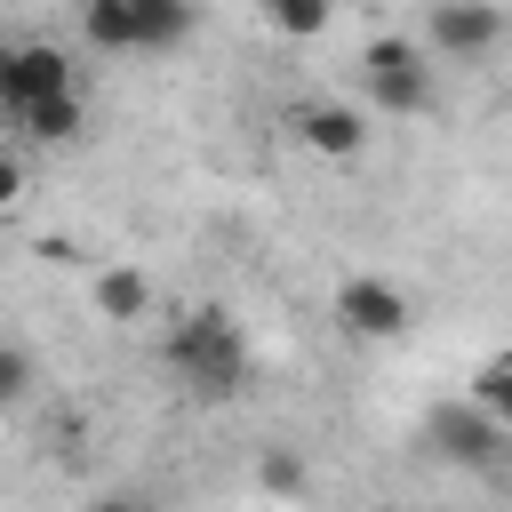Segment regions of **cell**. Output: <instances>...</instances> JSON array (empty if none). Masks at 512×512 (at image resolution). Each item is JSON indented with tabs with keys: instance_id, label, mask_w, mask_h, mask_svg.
<instances>
[{
	"instance_id": "cell-1",
	"label": "cell",
	"mask_w": 512,
	"mask_h": 512,
	"mask_svg": "<svg viewBox=\"0 0 512 512\" xmlns=\"http://www.w3.org/2000/svg\"><path fill=\"white\" fill-rule=\"evenodd\" d=\"M160 360H168V376H176L192 400H232V392L248 384V336H240V320L216 312V304L184 312V320L168 328Z\"/></svg>"
},
{
	"instance_id": "cell-2",
	"label": "cell",
	"mask_w": 512,
	"mask_h": 512,
	"mask_svg": "<svg viewBox=\"0 0 512 512\" xmlns=\"http://www.w3.org/2000/svg\"><path fill=\"white\" fill-rule=\"evenodd\" d=\"M80 40L96 56H168L192 40V0H80Z\"/></svg>"
},
{
	"instance_id": "cell-3",
	"label": "cell",
	"mask_w": 512,
	"mask_h": 512,
	"mask_svg": "<svg viewBox=\"0 0 512 512\" xmlns=\"http://www.w3.org/2000/svg\"><path fill=\"white\" fill-rule=\"evenodd\" d=\"M360 88H368V104L376 112H392V120H408V112H424L432 104V48H416V40H368L360 48Z\"/></svg>"
},
{
	"instance_id": "cell-4",
	"label": "cell",
	"mask_w": 512,
	"mask_h": 512,
	"mask_svg": "<svg viewBox=\"0 0 512 512\" xmlns=\"http://www.w3.org/2000/svg\"><path fill=\"white\" fill-rule=\"evenodd\" d=\"M72 88H80L72 80V56L56 40H0V112L8 120H24L48 96H72Z\"/></svg>"
},
{
	"instance_id": "cell-5",
	"label": "cell",
	"mask_w": 512,
	"mask_h": 512,
	"mask_svg": "<svg viewBox=\"0 0 512 512\" xmlns=\"http://www.w3.org/2000/svg\"><path fill=\"white\" fill-rule=\"evenodd\" d=\"M504 32H512V24H504L496 0H432V8H424V48L448 56V64H480V56H496Z\"/></svg>"
},
{
	"instance_id": "cell-6",
	"label": "cell",
	"mask_w": 512,
	"mask_h": 512,
	"mask_svg": "<svg viewBox=\"0 0 512 512\" xmlns=\"http://www.w3.org/2000/svg\"><path fill=\"white\" fill-rule=\"evenodd\" d=\"M336 328H344L352 344H392V336H408V288L384 280V272H352V280L336 288Z\"/></svg>"
},
{
	"instance_id": "cell-7",
	"label": "cell",
	"mask_w": 512,
	"mask_h": 512,
	"mask_svg": "<svg viewBox=\"0 0 512 512\" xmlns=\"http://www.w3.org/2000/svg\"><path fill=\"white\" fill-rule=\"evenodd\" d=\"M432 448L448 456V464H464V472H504L512 464V432L488 416V408H440L432 416Z\"/></svg>"
},
{
	"instance_id": "cell-8",
	"label": "cell",
	"mask_w": 512,
	"mask_h": 512,
	"mask_svg": "<svg viewBox=\"0 0 512 512\" xmlns=\"http://www.w3.org/2000/svg\"><path fill=\"white\" fill-rule=\"evenodd\" d=\"M296 136H304L320 160H360V152H368V112H360V104H336V96L296 104Z\"/></svg>"
},
{
	"instance_id": "cell-9",
	"label": "cell",
	"mask_w": 512,
	"mask_h": 512,
	"mask_svg": "<svg viewBox=\"0 0 512 512\" xmlns=\"http://www.w3.org/2000/svg\"><path fill=\"white\" fill-rule=\"evenodd\" d=\"M88 296H96V312H104V320H144V312H152V280H144L136 264H104Z\"/></svg>"
},
{
	"instance_id": "cell-10",
	"label": "cell",
	"mask_w": 512,
	"mask_h": 512,
	"mask_svg": "<svg viewBox=\"0 0 512 512\" xmlns=\"http://www.w3.org/2000/svg\"><path fill=\"white\" fill-rule=\"evenodd\" d=\"M80 120H88V104H80V88H72V96H48V104H32L16 128H24L32 144H72V136H80Z\"/></svg>"
},
{
	"instance_id": "cell-11",
	"label": "cell",
	"mask_w": 512,
	"mask_h": 512,
	"mask_svg": "<svg viewBox=\"0 0 512 512\" xmlns=\"http://www.w3.org/2000/svg\"><path fill=\"white\" fill-rule=\"evenodd\" d=\"M256 8H264V24L280 40H320L328 16H336V0H256Z\"/></svg>"
},
{
	"instance_id": "cell-12",
	"label": "cell",
	"mask_w": 512,
	"mask_h": 512,
	"mask_svg": "<svg viewBox=\"0 0 512 512\" xmlns=\"http://www.w3.org/2000/svg\"><path fill=\"white\" fill-rule=\"evenodd\" d=\"M472 408H488L504 432H512V352L504 360H480L472 368Z\"/></svg>"
},
{
	"instance_id": "cell-13",
	"label": "cell",
	"mask_w": 512,
	"mask_h": 512,
	"mask_svg": "<svg viewBox=\"0 0 512 512\" xmlns=\"http://www.w3.org/2000/svg\"><path fill=\"white\" fill-rule=\"evenodd\" d=\"M304 480H312V472H304L296 448H256V488H264V496H304Z\"/></svg>"
},
{
	"instance_id": "cell-14",
	"label": "cell",
	"mask_w": 512,
	"mask_h": 512,
	"mask_svg": "<svg viewBox=\"0 0 512 512\" xmlns=\"http://www.w3.org/2000/svg\"><path fill=\"white\" fill-rule=\"evenodd\" d=\"M32 392V352L24 344H0V408H16Z\"/></svg>"
},
{
	"instance_id": "cell-15",
	"label": "cell",
	"mask_w": 512,
	"mask_h": 512,
	"mask_svg": "<svg viewBox=\"0 0 512 512\" xmlns=\"http://www.w3.org/2000/svg\"><path fill=\"white\" fill-rule=\"evenodd\" d=\"M16 200H24V160H16V152H0V216H8Z\"/></svg>"
},
{
	"instance_id": "cell-16",
	"label": "cell",
	"mask_w": 512,
	"mask_h": 512,
	"mask_svg": "<svg viewBox=\"0 0 512 512\" xmlns=\"http://www.w3.org/2000/svg\"><path fill=\"white\" fill-rule=\"evenodd\" d=\"M88 512H160V504H152V496H128V488H112V496H96Z\"/></svg>"
}]
</instances>
